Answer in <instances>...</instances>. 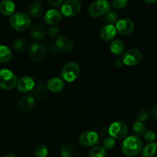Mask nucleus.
I'll return each mask as SVG.
<instances>
[{
    "label": "nucleus",
    "mask_w": 157,
    "mask_h": 157,
    "mask_svg": "<svg viewBox=\"0 0 157 157\" xmlns=\"http://www.w3.org/2000/svg\"><path fill=\"white\" fill-rule=\"evenodd\" d=\"M143 149V143L138 135H132L126 137L122 143L121 150L127 157L137 155Z\"/></svg>",
    "instance_id": "nucleus-1"
},
{
    "label": "nucleus",
    "mask_w": 157,
    "mask_h": 157,
    "mask_svg": "<svg viewBox=\"0 0 157 157\" xmlns=\"http://www.w3.org/2000/svg\"><path fill=\"white\" fill-rule=\"evenodd\" d=\"M35 1L36 2H40L43 1V0H35Z\"/></svg>",
    "instance_id": "nucleus-41"
},
{
    "label": "nucleus",
    "mask_w": 157,
    "mask_h": 157,
    "mask_svg": "<svg viewBox=\"0 0 157 157\" xmlns=\"http://www.w3.org/2000/svg\"><path fill=\"white\" fill-rule=\"evenodd\" d=\"M100 137L94 131H85L83 132L79 136V142L82 146L86 147L94 146L98 144Z\"/></svg>",
    "instance_id": "nucleus-10"
},
{
    "label": "nucleus",
    "mask_w": 157,
    "mask_h": 157,
    "mask_svg": "<svg viewBox=\"0 0 157 157\" xmlns=\"http://www.w3.org/2000/svg\"><path fill=\"white\" fill-rule=\"evenodd\" d=\"M111 5L108 0H96L90 5L88 14L93 18L104 16L110 11Z\"/></svg>",
    "instance_id": "nucleus-3"
},
{
    "label": "nucleus",
    "mask_w": 157,
    "mask_h": 157,
    "mask_svg": "<svg viewBox=\"0 0 157 157\" xmlns=\"http://www.w3.org/2000/svg\"><path fill=\"white\" fill-rule=\"evenodd\" d=\"M61 157H78V151L74 145L67 143L61 148Z\"/></svg>",
    "instance_id": "nucleus-20"
},
{
    "label": "nucleus",
    "mask_w": 157,
    "mask_h": 157,
    "mask_svg": "<svg viewBox=\"0 0 157 157\" xmlns=\"http://www.w3.org/2000/svg\"><path fill=\"white\" fill-rule=\"evenodd\" d=\"M116 29L121 35H127L131 34L135 29L134 22L128 18H124L116 22Z\"/></svg>",
    "instance_id": "nucleus-11"
},
{
    "label": "nucleus",
    "mask_w": 157,
    "mask_h": 157,
    "mask_svg": "<svg viewBox=\"0 0 157 157\" xmlns=\"http://www.w3.org/2000/svg\"><path fill=\"white\" fill-rule=\"evenodd\" d=\"M35 81L30 76H22L17 81V89L21 92H28L35 87Z\"/></svg>",
    "instance_id": "nucleus-13"
},
{
    "label": "nucleus",
    "mask_w": 157,
    "mask_h": 157,
    "mask_svg": "<svg viewBox=\"0 0 157 157\" xmlns=\"http://www.w3.org/2000/svg\"><path fill=\"white\" fill-rule=\"evenodd\" d=\"M2 157H17V156L15 155V154L9 153V154H6V155H5L4 156H2Z\"/></svg>",
    "instance_id": "nucleus-40"
},
{
    "label": "nucleus",
    "mask_w": 157,
    "mask_h": 157,
    "mask_svg": "<svg viewBox=\"0 0 157 157\" xmlns=\"http://www.w3.org/2000/svg\"><path fill=\"white\" fill-rule=\"evenodd\" d=\"M47 50L45 46L39 42H33L29 46V55L35 62H41L45 58Z\"/></svg>",
    "instance_id": "nucleus-7"
},
{
    "label": "nucleus",
    "mask_w": 157,
    "mask_h": 157,
    "mask_svg": "<svg viewBox=\"0 0 157 157\" xmlns=\"http://www.w3.org/2000/svg\"><path fill=\"white\" fill-rule=\"evenodd\" d=\"M150 113H151L153 118L157 120V105L152 107L151 110H150Z\"/></svg>",
    "instance_id": "nucleus-37"
},
{
    "label": "nucleus",
    "mask_w": 157,
    "mask_h": 157,
    "mask_svg": "<svg viewBox=\"0 0 157 157\" xmlns=\"http://www.w3.org/2000/svg\"><path fill=\"white\" fill-rule=\"evenodd\" d=\"M57 49L64 53H69L74 49L73 41L67 35H59L55 42Z\"/></svg>",
    "instance_id": "nucleus-12"
},
{
    "label": "nucleus",
    "mask_w": 157,
    "mask_h": 157,
    "mask_svg": "<svg viewBox=\"0 0 157 157\" xmlns=\"http://www.w3.org/2000/svg\"><path fill=\"white\" fill-rule=\"evenodd\" d=\"M107 151L103 146H94L90 149L89 152L90 157H106Z\"/></svg>",
    "instance_id": "nucleus-25"
},
{
    "label": "nucleus",
    "mask_w": 157,
    "mask_h": 157,
    "mask_svg": "<svg viewBox=\"0 0 157 157\" xmlns=\"http://www.w3.org/2000/svg\"><path fill=\"white\" fill-rule=\"evenodd\" d=\"M121 59L124 62V65L126 66H136L140 63L143 60V54L139 49H130L123 53Z\"/></svg>",
    "instance_id": "nucleus-8"
},
{
    "label": "nucleus",
    "mask_w": 157,
    "mask_h": 157,
    "mask_svg": "<svg viewBox=\"0 0 157 157\" xmlns=\"http://www.w3.org/2000/svg\"><path fill=\"white\" fill-rule=\"evenodd\" d=\"M48 155V149L44 145H39L35 148V157H47Z\"/></svg>",
    "instance_id": "nucleus-30"
},
{
    "label": "nucleus",
    "mask_w": 157,
    "mask_h": 157,
    "mask_svg": "<svg viewBox=\"0 0 157 157\" xmlns=\"http://www.w3.org/2000/svg\"><path fill=\"white\" fill-rule=\"evenodd\" d=\"M28 46H29L28 41L23 38H16L13 42V48L17 52H22L28 48Z\"/></svg>",
    "instance_id": "nucleus-26"
},
{
    "label": "nucleus",
    "mask_w": 157,
    "mask_h": 157,
    "mask_svg": "<svg viewBox=\"0 0 157 157\" xmlns=\"http://www.w3.org/2000/svg\"><path fill=\"white\" fill-rule=\"evenodd\" d=\"M117 29L115 26L111 24H107L101 28L100 31V36L101 39L105 42L112 41L117 35Z\"/></svg>",
    "instance_id": "nucleus-15"
},
{
    "label": "nucleus",
    "mask_w": 157,
    "mask_h": 157,
    "mask_svg": "<svg viewBox=\"0 0 157 157\" xmlns=\"http://www.w3.org/2000/svg\"><path fill=\"white\" fill-rule=\"evenodd\" d=\"M108 132L110 137L114 139H122L127 135L128 127L127 124L122 121L113 122L109 126Z\"/></svg>",
    "instance_id": "nucleus-6"
},
{
    "label": "nucleus",
    "mask_w": 157,
    "mask_h": 157,
    "mask_svg": "<svg viewBox=\"0 0 157 157\" xmlns=\"http://www.w3.org/2000/svg\"><path fill=\"white\" fill-rule=\"evenodd\" d=\"M150 115V111L147 109H141L136 113V121L144 123L149 119Z\"/></svg>",
    "instance_id": "nucleus-29"
},
{
    "label": "nucleus",
    "mask_w": 157,
    "mask_h": 157,
    "mask_svg": "<svg viewBox=\"0 0 157 157\" xmlns=\"http://www.w3.org/2000/svg\"><path fill=\"white\" fill-rule=\"evenodd\" d=\"M47 86L44 85L43 83H39L36 86H35L34 87V95L35 98L37 99H41L44 98L47 93Z\"/></svg>",
    "instance_id": "nucleus-27"
},
{
    "label": "nucleus",
    "mask_w": 157,
    "mask_h": 157,
    "mask_svg": "<svg viewBox=\"0 0 157 157\" xmlns=\"http://www.w3.org/2000/svg\"><path fill=\"white\" fill-rule=\"evenodd\" d=\"M114 65L117 68H121L123 66V65H124V62H123L122 59H121V58H117L114 62Z\"/></svg>",
    "instance_id": "nucleus-38"
},
{
    "label": "nucleus",
    "mask_w": 157,
    "mask_h": 157,
    "mask_svg": "<svg viewBox=\"0 0 157 157\" xmlns=\"http://www.w3.org/2000/svg\"><path fill=\"white\" fill-rule=\"evenodd\" d=\"M62 18V14L58 9H49L45 13L44 17V22L46 24L50 26H55L58 24Z\"/></svg>",
    "instance_id": "nucleus-16"
},
{
    "label": "nucleus",
    "mask_w": 157,
    "mask_h": 157,
    "mask_svg": "<svg viewBox=\"0 0 157 157\" xmlns=\"http://www.w3.org/2000/svg\"><path fill=\"white\" fill-rule=\"evenodd\" d=\"M81 9V4L79 0H67L61 4V12L64 16L74 17L79 13Z\"/></svg>",
    "instance_id": "nucleus-9"
},
{
    "label": "nucleus",
    "mask_w": 157,
    "mask_h": 157,
    "mask_svg": "<svg viewBox=\"0 0 157 157\" xmlns=\"http://www.w3.org/2000/svg\"><path fill=\"white\" fill-rule=\"evenodd\" d=\"M116 142L115 139L112 137H107V138L104 139L103 141V147L106 149V150H111L114 148Z\"/></svg>",
    "instance_id": "nucleus-32"
},
{
    "label": "nucleus",
    "mask_w": 157,
    "mask_h": 157,
    "mask_svg": "<svg viewBox=\"0 0 157 157\" xmlns=\"http://www.w3.org/2000/svg\"><path fill=\"white\" fill-rule=\"evenodd\" d=\"M44 11L43 6L40 2H35L31 5L29 9V15L30 17L37 18L41 16Z\"/></svg>",
    "instance_id": "nucleus-23"
},
{
    "label": "nucleus",
    "mask_w": 157,
    "mask_h": 157,
    "mask_svg": "<svg viewBox=\"0 0 157 157\" xmlns=\"http://www.w3.org/2000/svg\"><path fill=\"white\" fill-rule=\"evenodd\" d=\"M35 106V99L34 97L31 95H25L23 96L22 98L20 99L18 101V109L22 112H29Z\"/></svg>",
    "instance_id": "nucleus-17"
},
{
    "label": "nucleus",
    "mask_w": 157,
    "mask_h": 157,
    "mask_svg": "<svg viewBox=\"0 0 157 157\" xmlns=\"http://www.w3.org/2000/svg\"><path fill=\"white\" fill-rule=\"evenodd\" d=\"M118 21V15L115 12H109L107 13L104 17V22L107 24L113 25V23L117 22Z\"/></svg>",
    "instance_id": "nucleus-31"
},
{
    "label": "nucleus",
    "mask_w": 157,
    "mask_h": 157,
    "mask_svg": "<svg viewBox=\"0 0 157 157\" xmlns=\"http://www.w3.org/2000/svg\"><path fill=\"white\" fill-rule=\"evenodd\" d=\"M48 2L52 7H58L64 2V0H48Z\"/></svg>",
    "instance_id": "nucleus-36"
},
{
    "label": "nucleus",
    "mask_w": 157,
    "mask_h": 157,
    "mask_svg": "<svg viewBox=\"0 0 157 157\" xmlns=\"http://www.w3.org/2000/svg\"><path fill=\"white\" fill-rule=\"evenodd\" d=\"M9 22L15 30L23 32L29 29L31 26L32 19L29 14L20 12L13 14L9 19Z\"/></svg>",
    "instance_id": "nucleus-2"
},
{
    "label": "nucleus",
    "mask_w": 157,
    "mask_h": 157,
    "mask_svg": "<svg viewBox=\"0 0 157 157\" xmlns=\"http://www.w3.org/2000/svg\"><path fill=\"white\" fill-rule=\"evenodd\" d=\"M144 136L146 141L148 142L149 143H153V142H155V140H156V133L152 130H147V132L144 133Z\"/></svg>",
    "instance_id": "nucleus-34"
},
{
    "label": "nucleus",
    "mask_w": 157,
    "mask_h": 157,
    "mask_svg": "<svg viewBox=\"0 0 157 157\" xmlns=\"http://www.w3.org/2000/svg\"><path fill=\"white\" fill-rule=\"evenodd\" d=\"M47 26L43 22H38L34 25L30 30V35L33 39L41 40L47 34Z\"/></svg>",
    "instance_id": "nucleus-14"
},
{
    "label": "nucleus",
    "mask_w": 157,
    "mask_h": 157,
    "mask_svg": "<svg viewBox=\"0 0 157 157\" xmlns=\"http://www.w3.org/2000/svg\"><path fill=\"white\" fill-rule=\"evenodd\" d=\"M81 72L79 65L75 62H69L66 63L61 70V78L67 83H71L78 78Z\"/></svg>",
    "instance_id": "nucleus-4"
},
{
    "label": "nucleus",
    "mask_w": 157,
    "mask_h": 157,
    "mask_svg": "<svg viewBox=\"0 0 157 157\" xmlns=\"http://www.w3.org/2000/svg\"><path fill=\"white\" fill-rule=\"evenodd\" d=\"M15 10V3L12 0H2L0 2V12L5 16H11Z\"/></svg>",
    "instance_id": "nucleus-19"
},
{
    "label": "nucleus",
    "mask_w": 157,
    "mask_h": 157,
    "mask_svg": "<svg viewBox=\"0 0 157 157\" xmlns=\"http://www.w3.org/2000/svg\"><path fill=\"white\" fill-rule=\"evenodd\" d=\"M142 157H157V142L149 143L143 149Z\"/></svg>",
    "instance_id": "nucleus-22"
},
{
    "label": "nucleus",
    "mask_w": 157,
    "mask_h": 157,
    "mask_svg": "<svg viewBox=\"0 0 157 157\" xmlns=\"http://www.w3.org/2000/svg\"><path fill=\"white\" fill-rule=\"evenodd\" d=\"M17 77L11 70L0 69V88L4 90H11L16 86Z\"/></svg>",
    "instance_id": "nucleus-5"
},
{
    "label": "nucleus",
    "mask_w": 157,
    "mask_h": 157,
    "mask_svg": "<svg viewBox=\"0 0 157 157\" xmlns=\"http://www.w3.org/2000/svg\"><path fill=\"white\" fill-rule=\"evenodd\" d=\"M124 44L121 39L115 38L113 39L110 42V49L112 53L115 55H123L124 52Z\"/></svg>",
    "instance_id": "nucleus-21"
},
{
    "label": "nucleus",
    "mask_w": 157,
    "mask_h": 157,
    "mask_svg": "<svg viewBox=\"0 0 157 157\" xmlns=\"http://www.w3.org/2000/svg\"><path fill=\"white\" fill-rule=\"evenodd\" d=\"M48 34L52 38H58L60 35V28L56 26H52L48 29Z\"/></svg>",
    "instance_id": "nucleus-35"
},
{
    "label": "nucleus",
    "mask_w": 157,
    "mask_h": 157,
    "mask_svg": "<svg viewBox=\"0 0 157 157\" xmlns=\"http://www.w3.org/2000/svg\"><path fill=\"white\" fill-rule=\"evenodd\" d=\"M12 58V52L11 49L6 46H0V62L6 63Z\"/></svg>",
    "instance_id": "nucleus-24"
},
{
    "label": "nucleus",
    "mask_w": 157,
    "mask_h": 157,
    "mask_svg": "<svg viewBox=\"0 0 157 157\" xmlns=\"http://www.w3.org/2000/svg\"><path fill=\"white\" fill-rule=\"evenodd\" d=\"M64 87V83L59 77H52L48 81L47 88L50 92L58 93L61 92Z\"/></svg>",
    "instance_id": "nucleus-18"
},
{
    "label": "nucleus",
    "mask_w": 157,
    "mask_h": 157,
    "mask_svg": "<svg viewBox=\"0 0 157 157\" xmlns=\"http://www.w3.org/2000/svg\"><path fill=\"white\" fill-rule=\"evenodd\" d=\"M133 131H134L136 135L141 136V135H144V133L147 132V127L144 123L136 121L133 124Z\"/></svg>",
    "instance_id": "nucleus-28"
},
{
    "label": "nucleus",
    "mask_w": 157,
    "mask_h": 157,
    "mask_svg": "<svg viewBox=\"0 0 157 157\" xmlns=\"http://www.w3.org/2000/svg\"><path fill=\"white\" fill-rule=\"evenodd\" d=\"M144 1L149 4H154V3L157 2V0H144Z\"/></svg>",
    "instance_id": "nucleus-39"
},
{
    "label": "nucleus",
    "mask_w": 157,
    "mask_h": 157,
    "mask_svg": "<svg viewBox=\"0 0 157 157\" xmlns=\"http://www.w3.org/2000/svg\"><path fill=\"white\" fill-rule=\"evenodd\" d=\"M128 4V0H113L112 6L115 9H124Z\"/></svg>",
    "instance_id": "nucleus-33"
}]
</instances>
